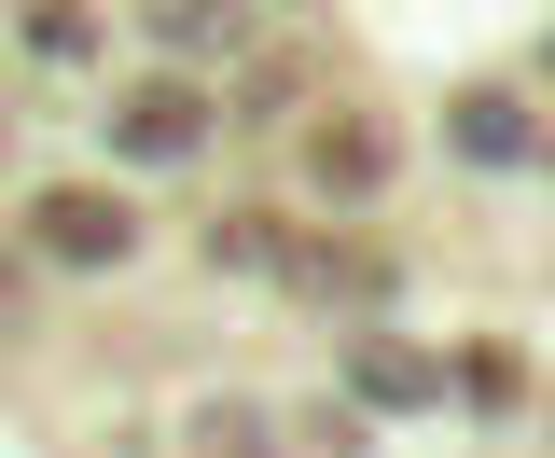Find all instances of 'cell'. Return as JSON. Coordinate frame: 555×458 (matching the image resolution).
<instances>
[{
  "mask_svg": "<svg viewBox=\"0 0 555 458\" xmlns=\"http://www.w3.org/2000/svg\"><path fill=\"white\" fill-rule=\"evenodd\" d=\"M28 251L69 264V278H98V264H126V251H139V208H126V195H98V181H56V195H28Z\"/></svg>",
  "mask_w": 555,
  "mask_h": 458,
  "instance_id": "cell-1",
  "label": "cell"
},
{
  "mask_svg": "<svg viewBox=\"0 0 555 458\" xmlns=\"http://www.w3.org/2000/svg\"><path fill=\"white\" fill-rule=\"evenodd\" d=\"M292 292H306V306H347V320L375 333L389 306H403V264L361 251V237H306V278H292Z\"/></svg>",
  "mask_w": 555,
  "mask_h": 458,
  "instance_id": "cell-2",
  "label": "cell"
},
{
  "mask_svg": "<svg viewBox=\"0 0 555 458\" xmlns=\"http://www.w3.org/2000/svg\"><path fill=\"white\" fill-rule=\"evenodd\" d=\"M112 153H126V167H195L208 153V98L195 84H139L126 112H112Z\"/></svg>",
  "mask_w": 555,
  "mask_h": 458,
  "instance_id": "cell-3",
  "label": "cell"
},
{
  "mask_svg": "<svg viewBox=\"0 0 555 458\" xmlns=\"http://www.w3.org/2000/svg\"><path fill=\"white\" fill-rule=\"evenodd\" d=\"M347 403H375V417H416V403H459V376H444L430 347H403V333H361V347H347Z\"/></svg>",
  "mask_w": 555,
  "mask_h": 458,
  "instance_id": "cell-4",
  "label": "cell"
},
{
  "mask_svg": "<svg viewBox=\"0 0 555 458\" xmlns=\"http://www.w3.org/2000/svg\"><path fill=\"white\" fill-rule=\"evenodd\" d=\"M306 181H320L334 208L389 195V126H361V112H320V126H306Z\"/></svg>",
  "mask_w": 555,
  "mask_h": 458,
  "instance_id": "cell-5",
  "label": "cell"
},
{
  "mask_svg": "<svg viewBox=\"0 0 555 458\" xmlns=\"http://www.w3.org/2000/svg\"><path fill=\"white\" fill-rule=\"evenodd\" d=\"M444 139H459L473 167H528V98H514V84H459V98H444Z\"/></svg>",
  "mask_w": 555,
  "mask_h": 458,
  "instance_id": "cell-6",
  "label": "cell"
},
{
  "mask_svg": "<svg viewBox=\"0 0 555 458\" xmlns=\"http://www.w3.org/2000/svg\"><path fill=\"white\" fill-rule=\"evenodd\" d=\"M208 264H236V278H278V292H292V278H306V237L264 222V208H222V222H208Z\"/></svg>",
  "mask_w": 555,
  "mask_h": 458,
  "instance_id": "cell-7",
  "label": "cell"
},
{
  "mask_svg": "<svg viewBox=\"0 0 555 458\" xmlns=\"http://www.w3.org/2000/svg\"><path fill=\"white\" fill-rule=\"evenodd\" d=\"M139 42H153V56H236V42H250V14H222V0H153V14H139Z\"/></svg>",
  "mask_w": 555,
  "mask_h": 458,
  "instance_id": "cell-8",
  "label": "cell"
},
{
  "mask_svg": "<svg viewBox=\"0 0 555 458\" xmlns=\"http://www.w3.org/2000/svg\"><path fill=\"white\" fill-rule=\"evenodd\" d=\"M444 376H459V403H473V417H514V403H528V361H514L500 333H473V347H459Z\"/></svg>",
  "mask_w": 555,
  "mask_h": 458,
  "instance_id": "cell-9",
  "label": "cell"
},
{
  "mask_svg": "<svg viewBox=\"0 0 555 458\" xmlns=\"http://www.w3.org/2000/svg\"><path fill=\"white\" fill-rule=\"evenodd\" d=\"M14 42H28L42 69H83V56H98V14H69V0H28V14H14Z\"/></svg>",
  "mask_w": 555,
  "mask_h": 458,
  "instance_id": "cell-10",
  "label": "cell"
},
{
  "mask_svg": "<svg viewBox=\"0 0 555 458\" xmlns=\"http://www.w3.org/2000/svg\"><path fill=\"white\" fill-rule=\"evenodd\" d=\"M195 458H264V417H250V403H208V417H195Z\"/></svg>",
  "mask_w": 555,
  "mask_h": 458,
  "instance_id": "cell-11",
  "label": "cell"
},
{
  "mask_svg": "<svg viewBox=\"0 0 555 458\" xmlns=\"http://www.w3.org/2000/svg\"><path fill=\"white\" fill-rule=\"evenodd\" d=\"M292 98H306V69H292V56H264V69H250V84H236V112H250V126H278Z\"/></svg>",
  "mask_w": 555,
  "mask_h": 458,
  "instance_id": "cell-12",
  "label": "cell"
},
{
  "mask_svg": "<svg viewBox=\"0 0 555 458\" xmlns=\"http://www.w3.org/2000/svg\"><path fill=\"white\" fill-rule=\"evenodd\" d=\"M542 69H555V28H542Z\"/></svg>",
  "mask_w": 555,
  "mask_h": 458,
  "instance_id": "cell-13",
  "label": "cell"
}]
</instances>
